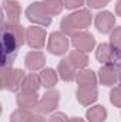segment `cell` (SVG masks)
<instances>
[{"label":"cell","mask_w":121,"mask_h":122,"mask_svg":"<svg viewBox=\"0 0 121 122\" xmlns=\"http://www.w3.org/2000/svg\"><path fill=\"white\" fill-rule=\"evenodd\" d=\"M93 21V16L87 9H80L68 16H66L60 23L61 31L67 36H73L76 30H84L87 29Z\"/></svg>","instance_id":"cell-1"},{"label":"cell","mask_w":121,"mask_h":122,"mask_svg":"<svg viewBox=\"0 0 121 122\" xmlns=\"http://www.w3.org/2000/svg\"><path fill=\"white\" fill-rule=\"evenodd\" d=\"M24 77H26L24 71L20 68H11V67L1 68V88L6 91L17 92L22 88Z\"/></svg>","instance_id":"cell-2"},{"label":"cell","mask_w":121,"mask_h":122,"mask_svg":"<svg viewBox=\"0 0 121 122\" xmlns=\"http://www.w3.org/2000/svg\"><path fill=\"white\" fill-rule=\"evenodd\" d=\"M26 17L29 21L37 24V26H41V27H47L51 23V16H49V13L44 10L41 1L31 3L26 9Z\"/></svg>","instance_id":"cell-3"},{"label":"cell","mask_w":121,"mask_h":122,"mask_svg":"<svg viewBox=\"0 0 121 122\" xmlns=\"http://www.w3.org/2000/svg\"><path fill=\"white\" fill-rule=\"evenodd\" d=\"M68 47H70V40L67 34H64L63 31H54L50 34L49 43H47V50L50 54L64 56L68 51Z\"/></svg>","instance_id":"cell-4"},{"label":"cell","mask_w":121,"mask_h":122,"mask_svg":"<svg viewBox=\"0 0 121 122\" xmlns=\"http://www.w3.org/2000/svg\"><path fill=\"white\" fill-rule=\"evenodd\" d=\"M59 102H60V92L57 90H49L40 98L36 109H37L38 114H43V115L51 114L59 107Z\"/></svg>","instance_id":"cell-5"},{"label":"cell","mask_w":121,"mask_h":122,"mask_svg":"<svg viewBox=\"0 0 121 122\" xmlns=\"http://www.w3.org/2000/svg\"><path fill=\"white\" fill-rule=\"evenodd\" d=\"M26 43L30 48L40 50L46 44V30L40 26H30L26 29Z\"/></svg>","instance_id":"cell-6"},{"label":"cell","mask_w":121,"mask_h":122,"mask_svg":"<svg viewBox=\"0 0 121 122\" xmlns=\"http://www.w3.org/2000/svg\"><path fill=\"white\" fill-rule=\"evenodd\" d=\"M118 75H120V67L113 64V62H108V64H104L100 68L98 81H100V84H103L105 87H111V85L117 84Z\"/></svg>","instance_id":"cell-7"},{"label":"cell","mask_w":121,"mask_h":122,"mask_svg":"<svg viewBox=\"0 0 121 122\" xmlns=\"http://www.w3.org/2000/svg\"><path fill=\"white\" fill-rule=\"evenodd\" d=\"M71 43L76 50L88 53L95 47V38L88 31H77L71 36Z\"/></svg>","instance_id":"cell-8"},{"label":"cell","mask_w":121,"mask_h":122,"mask_svg":"<svg viewBox=\"0 0 121 122\" xmlns=\"http://www.w3.org/2000/svg\"><path fill=\"white\" fill-rule=\"evenodd\" d=\"M94 23H95V27L97 30L100 31L101 34H108L114 30V26H116V16L111 13V11H100L95 14V19H94Z\"/></svg>","instance_id":"cell-9"},{"label":"cell","mask_w":121,"mask_h":122,"mask_svg":"<svg viewBox=\"0 0 121 122\" xmlns=\"http://www.w3.org/2000/svg\"><path fill=\"white\" fill-rule=\"evenodd\" d=\"M97 99H98L97 87H78L77 88V101L81 105L88 107L91 104H94Z\"/></svg>","instance_id":"cell-10"},{"label":"cell","mask_w":121,"mask_h":122,"mask_svg":"<svg viewBox=\"0 0 121 122\" xmlns=\"http://www.w3.org/2000/svg\"><path fill=\"white\" fill-rule=\"evenodd\" d=\"M38 95L37 92H29V91H22L17 94L16 97V102H17V107L19 108H23V109H33L37 107L38 104Z\"/></svg>","instance_id":"cell-11"},{"label":"cell","mask_w":121,"mask_h":122,"mask_svg":"<svg viewBox=\"0 0 121 122\" xmlns=\"http://www.w3.org/2000/svg\"><path fill=\"white\" fill-rule=\"evenodd\" d=\"M24 64H26V68L33 71V72L34 71H38L46 64V56L41 51H30V53L26 54Z\"/></svg>","instance_id":"cell-12"},{"label":"cell","mask_w":121,"mask_h":122,"mask_svg":"<svg viewBox=\"0 0 121 122\" xmlns=\"http://www.w3.org/2000/svg\"><path fill=\"white\" fill-rule=\"evenodd\" d=\"M3 11L9 21L11 23H19L20 14H22V7L19 1L16 0H3Z\"/></svg>","instance_id":"cell-13"},{"label":"cell","mask_w":121,"mask_h":122,"mask_svg":"<svg viewBox=\"0 0 121 122\" xmlns=\"http://www.w3.org/2000/svg\"><path fill=\"white\" fill-rule=\"evenodd\" d=\"M114 51H116V48L110 43H101V44H98V47L95 50V58L103 64H108L114 58Z\"/></svg>","instance_id":"cell-14"},{"label":"cell","mask_w":121,"mask_h":122,"mask_svg":"<svg viewBox=\"0 0 121 122\" xmlns=\"http://www.w3.org/2000/svg\"><path fill=\"white\" fill-rule=\"evenodd\" d=\"M57 72H59L60 78L64 81H74L77 77V70L73 67V64L68 61V58H63L60 61Z\"/></svg>","instance_id":"cell-15"},{"label":"cell","mask_w":121,"mask_h":122,"mask_svg":"<svg viewBox=\"0 0 121 122\" xmlns=\"http://www.w3.org/2000/svg\"><path fill=\"white\" fill-rule=\"evenodd\" d=\"M76 81L78 87H97V75L93 70H80Z\"/></svg>","instance_id":"cell-16"},{"label":"cell","mask_w":121,"mask_h":122,"mask_svg":"<svg viewBox=\"0 0 121 122\" xmlns=\"http://www.w3.org/2000/svg\"><path fill=\"white\" fill-rule=\"evenodd\" d=\"M38 75H40L41 85L47 90H53L59 81V72H56L53 68H44Z\"/></svg>","instance_id":"cell-17"},{"label":"cell","mask_w":121,"mask_h":122,"mask_svg":"<svg viewBox=\"0 0 121 122\" xmlns=\"http://www.w3.org/2000/svg\"><path fill=\"white\" fill-rule=\"evenodd\" d=\"M68 61L73 64V67L76 70H84L88 65V56L84 51L80 50H73L68 54Z\"/></svg>","instance_id":"cell-18"},{"label":"cell","mask_w":121,"mask_h":122,"mask_svg":"<svg viewBox=\"0 0 121 122\" xmlns=\"http://www.w3.org/2000/svg\"><path fill=\"white\" fill-rule=\"evenodd\" d=\"M86 118L88 122H104L107 119V109L103 105H94L87 109Z\"/></svg>","instance_id":"cell-19"},{"label":"cell","mask_w":121,"mask_h":122,"mask_svg":"<svg viewBox=\"0 0 121 122\" xmlns=\"http://www.w3.org/2000/svg\"><path fill=\"white\" fill-rule=\"evenodd\" d=\"M41 87V81H40V75L31 72L27 74L23 80L22 84V91H29V92H37L38 88Z\"/></svg>","instance_id":"cell-20"},{"label":"cell","mask_w":121,"mask_h":122,"mask_svg":"<svg viewBox=\"0 0 121 122\" xmlns=\"http://www.w3.org/2000/svg\"><path fill=\"white\" fill-rule=\"evenodd\" d=\"M41 4L44 7V10L49 13V16H57L60 14L64 4H63V0H41Z\"/></svg>","instance_id":"cell-21"},{"label":"cell","mask_w":121,"mask_h":122,"mask_svg":"<svg viewBox=\"0 0 121 122\" xmlns=\"http://www.w3.org/2000/svg\"><path fill=\"white\" fill-rule=\"evenodd\" d=\"M33 115L30 112V109H23V108H19L16 111L11 112L10 115V122H27L30 119V117Z\"/></svg>","instance_id":"cell-22"},{"label":"cell","mask_w":121,"mask_h":122,"mask_svg":"<svg viewBox=\"0 0 121 122\" xmlns=\"http://www.w3.org/2000/svg\"><path fill=\"white\" fill-rule=\"evenodd\" d=\"M110 44H111L116 50H121V26L120 27H116L114 30L111 31Z\"/></svg>","instance_id":"cell-23"},{"label":"cell","mask_w":121,"mask_h":122,"mask_svg":"<svg viewBox=\"0 0 121 122\" xmlns=\"http://www.w3.org/2000/svg\"><path fill=\"white\" fill-rule=\"evenodd\" d=\"M110 102L114 107L121 108V87H116L110 92Z\"/></svg>","instance_id":"cell-24"},{"label":"cell","mask_w":121,"mask_h":122,"mask_svg":"<svg viewBox=\"0 0 121 122\" xmlns=\"http://www.w3.org/2000/svg\"><path fill=\"white\" fill-rule=\"evenodd\" d=\"M86 0H63V4L66 9L68 10H74V9H78L84 4Z\"/></svg>","instance_id":"cell-25"},{"label":"cell","mask_w":121,"mask_h":122,"mask_svg":"<svg viewBox=\"0 0 121 122\" xmlns=\"http://www.w3.org/2000/svg\"><path fill=\"white\" fill-rule=\"evenodd\" d=\"M111 0H86L87 6L91 9H101V7H105Z\"/></svg>","instance_id":"cell-26"},{"label":"cell","mask_w":121,"mask_h":122,"mask_svg":"<svg viewBox=\"0 0 121 122\" xmlns=\"http://www.w3.org/2000/svg\"><path fill=\"white\" fill-rule=\"evenodd\" d=\"M49 122H68V118L64 112H53L50 115Z\"/></svg>","instance_id":"cell-27"},{"label":"cell","mask_w":121,"mask_h":122,"mask_svg":"<svg viewBox=\"0 0 121 122\" xmlns=\"http://www.w3.org/2000/svg\"><path fill=\"white\" fill-rule=\"evenodd\" d=\"M27 122H47V121H46V118L43 117V114H34V115L30 117V119Z\"/></svg>","instance_id":"cell-28"},{"label":"cell","mask_w":121,"mask_h":122,"mask_svg":"<svg viewBox=\"0 0 121 122\" xmlns=\"http://www.w3.org/2000/svg\"><path fill=\"white\" fill-rule=\"evenodd\" d=\"M116 14L117 16H121V0H118L116 3Z\"/></svg>","instance_id":"cell-29"},{"label":"cell","mask_w":121,"mask_h":122,"mask_svg":"<svg viewBox=\"0 0 121 122\" xmlns=\"http://www.w3.org/2000/svg\"><path fill=\"white\" fill-rule=\"evenodd\" d=\"M68 122H86L84 119H81V118H78V117H74V118H70Z\"/></svg>","instance_id":"cell-30"}]
</instances>
